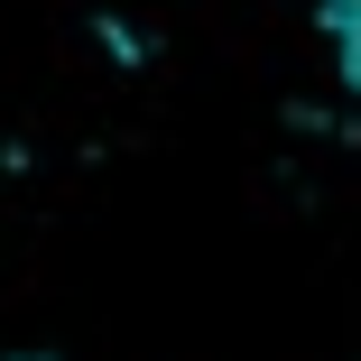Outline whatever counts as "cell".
<instances>
[{
	"label": "cell",
	"instance_id": "cell-1",
	"mask_svg": "<svg viewBox=\"0 0 361 361\" xmlns=\"http://www.w3.org/2000/svg\"><path fill=\"white\" fill-rule=\"evenodd\" d=\"M334 65H343V84L361 102V0H334Z\"/></svg>",
	"mask_w": 361,
	"mask_h": 361
},
{
	"label": "cell",
	"instance_id": "cell-2",
	"mask_svg": "<svg viewBox=\"0 0 361 361\" xmlns=\"http://www.w3.org/2000/svg\"><path fill=\"white\" fill-rule=\"evenodd\" d=\"M10 361H56V352H10Z\"/></svg>",
	"mask_w": 361,
	"mask_h": 361
}]
</instances>
